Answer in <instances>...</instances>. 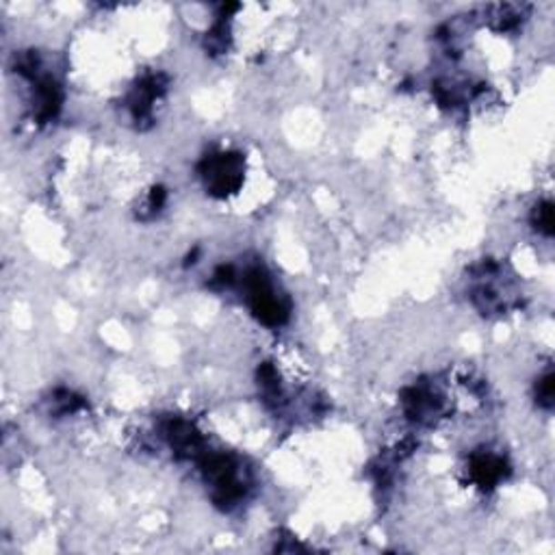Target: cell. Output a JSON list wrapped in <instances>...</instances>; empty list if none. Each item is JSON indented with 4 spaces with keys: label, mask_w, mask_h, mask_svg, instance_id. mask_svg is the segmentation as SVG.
<instances>
[{
    "label": "cell",
    "mask_w": 555,
    "mask_h": 555,
    "mask_svg": "<svg viewBox=\"0 0 555 555\" xmlns=\"http://www.w3.org/2000/svg\"><path fill=\"white\" fill-rule=\"evenodd\" d=\"M202 471L207 484L213 489V500L219 506H235L246 492V479H243L241 467L235 458L226 454H211L202 458Z\"/></svg>",
    "instance_id": "1"
},
{
    "label": "cell",
    "mask_w": 555,
    "mask_h": 555,
    "mask_svg": "<svg viewBox=\"0 0 555 555\" xmlns=\"http://www.w3.org/2000/svg\"><path fill=\"white\" fill-rule=\"evenodd\" d=\"M246 293L247 304L260 324L278 328L288 319V306L280 296H276V288L271 285L267 271L260 267H252L246 274Z\"/></svg>",
    "instance_id": "2"
},
{
    "label": "cell",
    "mask_w": 555,
    "mask_h": 555,
    "mask_svg": "<svg viewBox=\"0 0 555 555\" xmlns=\"http://www.w3.org/2000/svg\"><path fill=\"white\" fill-rule=\"evenodd\" d=\"M243 172H246V163L237 152L211 155L204 158L200 166L204 185H207L208 194H213L215 197H226L239 191V187L243 185Z\"/></svg>",
    "instance_id": "3"
},
{
    "label": "cell",
    "mask_w": 555,
    "mask_h": 555,
    "mask_svg": "<svg viewBox=\"0 0 555 555\" xmlns=\"http://www.w3.org/2000/svg\"><path fill=\"white\" fill-rule=\"evenodd\" d=\"M169 447L180 456H196L202 449V436L191 423L183 419H172L163 428Z\"/></svg>",
    "instance_id": "4"
},
{
    "label": "cell",
    "mask_w": 555,
    "mask_h": 555,
    "mask_svg": "<svg viewBox=\"0 0 555 555\" xmlns=\"http://www.w3.org/2000/svg\"><path fill=\"white\" fill-rule=\"evenodd\" d=\"M163 89H166V78L158 75L146 76L144 81L135 87V92L130 94L128 100L135 120H146V117H150L152 105H155V100L158 98V94H161Z\"/></svg>",
    "instance_id": "5"
},
{
    "label": "cell",
    "mask_w": 555,
    "mask_h": 555,
    "mask_svg": "<svg viewBox=\"0 0 555 555\" xmlns=\"http://www.w3.org/2000/svg\"><path fill=\"white\" fill-rule=\"evenodd\" d=\"M508 467L500 456L495 454H475L471 458V478L478 481L481 489H492L506 478Z\"/></svg>",
    "instance_id": "6"
},
{
    "label": "cell",
    "mask_w": 555,
    "mask_h": 555,
    "mask_svg": "<svg viewBox=\"0 0 555 555\" xmlns=\"http://www.w3.org/2000/svg\"><path fill=\"white\" fill-rule=\"evenodd\" d=\"M534 224L540 232H545V235H551V232H553V207H551V202L538 204L536 211H534Z\"/></svg>",
    "instance_id": "7"
},
{
    "label": "cell",
    "mask_w": 555,
    "mask_h": 555,
    "mask_svg": "<svg viewBox=\"0 0 555 555\" xmlns=\"http://www.w3.org/2000/svg\"><path fill=\"white\" fill-rule=\"evenodd\" d=\"M536 395H538V404L540 406H545V408L553 406V376L551 373H547L545 378H540Z\"/></svg>",
    "instance_id": "8"
}]
</instances>
